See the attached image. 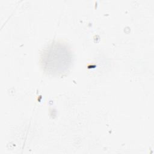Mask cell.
<instances>
[{"mask_svg":"<svg viewBox=\"0 0 154 154\" xmlns=\"http://www.w3.org/2000/svg\"><path fill=\"white\" fill-rule=\"evenodd\" d=\"M41 58L45 70L58 75L64 73L69 67L72 54L65 45L57 42L51 43L46 48Z\"/></svg>","mask_w":154,"mask_h":154,"instance_id":"obj_1","label":"cell"}]
</instances>
